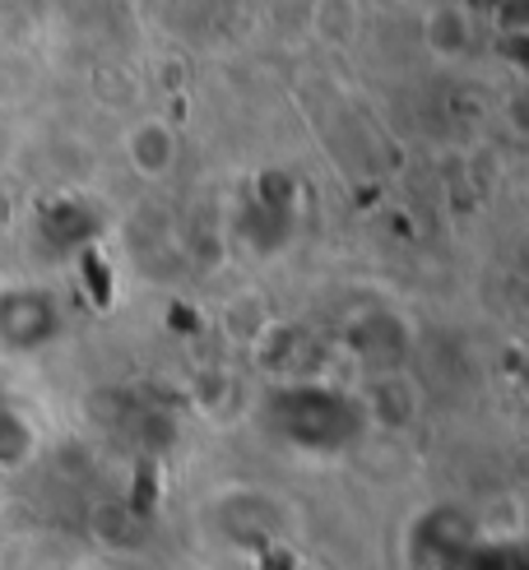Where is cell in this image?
I'll return each instance as SVG.
<instances>
[{"instance_id": "obj_2", "label": "cell", "mask_w": 529, "mask_h": 570, "mask_svg": "<svg viewBox=\"0 0 529 570\" xmlns=\"http://www.w3.org/2000/svg\"><path fill=\"white\" fill-rule=\"evenodd\" d=\"M61 330V311L38 288H14L0 297V344L14 353H33Z\"/></svg>"}, {"instance_id": "obj_1", "label": "cell", "mask_w": 529, "mask_h": 570, "mask_svg": "<svg viewBox=\"0 0 529 570\" xmlns=\"http://www.w3.org/2000/svg\"><path fill=\"white\" fill-rule=\"evenodd\" d=\"M265 417L288 445L312 450V454H330V450L353 445L357 432H362V422H368V413H362L357 399H349L340 390H325V385H288V390H278L270 399Z\"/></svg>"}, {"instance_id": "obj_4", "label": "cell", "mask_w": 529, "mask_h": 570, "mask_svg": "<svg viewBox=\"0 0 529 570\" xmlns=\"http://www.w3.org/2000/svg\"><path fill=\"white\" fill-rule=\"evenodd\" d=\"M441 570H529L525 566V548L520 543H469L445 561Z\"/></svg>"}, {"instance_id": "obj_3", "label": "cell", "mask_w": 529, "mask_h": 570, "mask_svg": "<svg viewBox=\"0 0 529 570\" xmlns=\"http://www.w3.org/2000/svg\"><path fill=\"white\" fill-rule=\"evenodd\" d=\"M126 154L135 163V173H145V177H163L167 167H173V135H167L163 121H139L130 135H126Z\"/></svg>"}, {"instance_id": "obj_5", "label": "cell", "mask_w": 529, "mask_h": 570, "mask_svg": "<svg viewBox=\"0 0 529 570\" xmlns=\"http://www.w3.org/2000/svg\"><path fill=\"white\" fill-rule=\"evenodd\" d=\"M28 450H33V432H28V422L10 404H0V469L23 464Z\"/></svg>"}]
</instances>
